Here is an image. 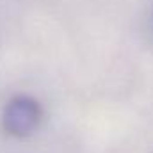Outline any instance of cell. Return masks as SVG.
I'll return each mask as SVG.
<instances>
[{"label":"cell","mask_w":153,"mask_h":153,"mask_svg":"<svg viewBox=\"0 0 153 153\" xmlns=\"http://www.w3.org/2000/svg\"><path fill=\"white\" fill-rule=\"evenodd\" d=\"M41 121V109L38 102L27 96L14 98L4 111V126L11 135L23 137L32 134Z\"/></svg>","instance_id":"6da1fadb"}]
</instances>
